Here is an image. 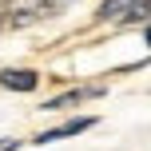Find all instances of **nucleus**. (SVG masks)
Here are the masks:
<instances>
[{
	"instance_id": "f257e3e1",
	"label": "nucleus",
	"mask_w": 151,
	"mask_h": 151,
	"mask_svg": "<svg viewBox=\"0 0 151 151\" xmlns=\"http://www.w3.org/2000/svg\"><path fill=\"white\" fill-rule=\"evenodd\" d=\"M151 20V0H104L96 8V24H115V28H131V24Z\"/></svg>"
},
{
	"instance_id": "f03ea898",
	"label": "nucleus",
	"mask_w": 151,
	"mask_h": 151,
	"mask_svg": "<svg viewBox=\"0 0 151 151\" xmlns=\"http://www.w3.org/2000/svg\"><path fill=\"white\" fill-rule=\"evenodd\" d=\"M96 96H104V83H83V88H68V91H60V96L44 99V104H40V111H68V107H76V104H88V99H96Z\"/></svg>"
},
{
	"instance_id": "7ed1b4c3",
	"label": "nucleus",
	"mask_w": 151,
	"mask_h": 151,
	"mask_svg": "<svg viewBox=\"0 0 151 151\" xmlns=\"http://www.w3.org/2000/svg\"><path fill=\"white\" fill-rule=\"evenodd\" d=\"M88 127H96V115H76V119H64L60 127H48V131H40L32 143L36 147H44V143H56V139H72V135H83Z\"/></svg>"
},
{
	"instance_id": "20e7f679",
	"label": "nucleus",
	"mask_w": 151,
	"mask_h": 151,
	"mask_svg": "<svg viewBox=\"0 0 151 151\" xmlns=\"http://www.w3.org/2000/svg\"><path fill=\"white\" fill-rule=\"evenodd\" d=\"M0 88L28 96V91L40 88V72H36V68H0Z\"/></svg>"
},
{
	"instance_id": "39448f33",
	"label": "nucleus",
	"mask_w": 151,
	"mask_h": 151,
	"mask_svg": "<svg viewBox=\"0 0 151 151\" xmlns=\"http://www.w3.org/2000/svg\"><path fill=\"white\" fill-rule=\"evenodd\" d=\"M60 4H64V0H40V4H36V12H40V16H52Z\"/></svg>"
},
{
	"instance_id": "423d86ee",
	"label": "nucleus",
	"mask_w": 151,
	"mask_h": 151,
	"mask_svg": "<svg viewBox=\"0 0 151 151\" xmlns=\"http://www.w3.org/2000/svg\"><path fill=\"white\" fill-rule=\"evenodd\" d=\"M20 147V139H8V143H0V151H16Z\"/></svg>"
},
{
	"instance_id": "0eeeda50",
	"label": "nucleus",
	"mask_w": 151,
	"mask_h": 151,
	"mask_svg": "<svg viewBox=\"0 0 151 151\" xmlns=\"http://www.w3.org/2000/svg\"><path fill=\"white\" fill-rule=\"evenodd\" d=\"M143 44H147V48H151V20H147V24H143Z\"/></svg>"
},
{
	"instance_id": "6e6552de",
	"label": "nucleus",
	"mask_w": 151,
	"mask_h": 151,
	"mask_svg": "<svg viewBox=\"0 0 151 151\" xmlns=\"http://www.w3.org/2000/svg\"><path fill=\"white\" fill-rule=\"evenodd\" d=\"M4 24H8V16H4V12H0V28H4Z\"/></svg>"
}]
</instances>
